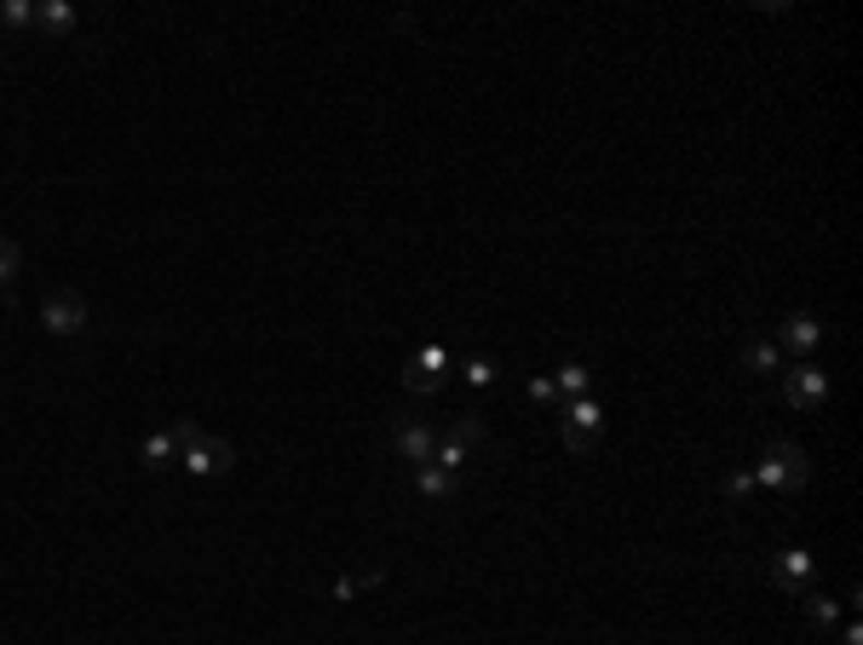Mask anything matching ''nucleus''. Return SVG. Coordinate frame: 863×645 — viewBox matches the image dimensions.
Segmentation results:
<instances>
[{
  "instance_id": "nucleus-4",
  "label": "nucleus",
  "mask_w": 863,
  "mask_h": 645,
  "mask_svg": "<svg viewBox=\"0 0 863 645\" xmlns=\"http://www.w3.org/2000/svg\"><path fill=\"white\" fill-rule=\"evenodd\" d=\"M449 369H456V358H449V346H421L415 358L403 364V387L415 392V398H431V392H444Z\"/></svg>"
},
{
  "instance_id": "nucleus-11",
  "label": "nucleus",
  "mask_w": 863,
  "mask_h": 645,
  "mask_svg": "<svg viewBox=\"0 0 863 645\" xmlns=\"http://www.w3.org/2000/svg\"><path fill=\"white\" fill-rule=\"evenodd\" d=\"M409 479H415V491H421L426 502H444V496H456V484H461L456 473H444V467H431V461H426V467H409Z\"/></svg>"
},
{
  "instance_id": "nucleus-16",
  "label": "nucleus",
  "mask_w": 863,
  "mask_h": 645,
  "mask_svg": "<svg viewBox=\"0 0 863 645\" xmlns=\"http://www.w3.org/2000/svg\"><path fill=\"white\" fill-rule=\"evenodd\" d=\"M553 387H559V398H564V404H571V398H587V387H594V375H587V364H564Z\"/></svg>"
},
{
  "instance_id": "nucleus-1",
  "label": "nucleus",
  "mask_w": 863,
  "mask_h": 645,
  "mask_svg": "<svg viewBox=\"0 0 863 645\" xmlns=\"http://www.w3.org/2000/svg\"><path fill=\"white\" fill-rule=\"evenodd\" d=\"M806 479H812V461H806L801 444L771 438L760 450V467H755V491L760 496H794V491H806Z\"/></svg>"
},
{
  "instance_id": "nucleus-12",
  "label": "nucleus",
  "mask_w": 863,
  "mask_h": 645,
  "mask_svg": "<svg viewBox=\"0 0 863 645\" xmlns=\"http://www.w3.org/2000/svg\"><path fill=\"white\" fill-rule=\"evenodd\" d=\"M737 369H748V375H778V369H783V352L771 346V341H748V346L737 352Z\"/></svg>"
},
{
  "instance_id": "nucleus-14",
  "label": "nucleus",
  "mask_w": 863,
  "mask_h": 645,
  "mask_svg": "<svg viewBox=\"0 0 863 645\" xmlns=\"http://www.w3.org/2000/svg\"><path fill=\"white\" fill-rule=\"evenodd\" d=\"M840 611H847V599H829V594H806V622L812 629H840Z\"/></svg>"
},
{
  "instance_id": "nucleus-24",
  "label": "nucleus",
  "mask_w": 863,
  "mask_h": 645,
  "mask_svg": "<svg viewBox=\"0 0 863 645\" xmlns=\"http://www.w3.org/2000/svg\"><path fill=\"white\" fill-rule=\"evenodd\" d=\"M840 645H863V622H858V617L847 622V629H840Z\"/></svg>"
},
{
  "instance_id": "nucleus-19",
  "label": "nucleus",
  "mask_w": 863,
  "mask_h": 645,
  "mask_svg": "<svg viewBox=\"0 0 863 645\" xmlns=\"http://www.w3.org/2000/svg\"><path fill=\"white\" fill-rule=\"evenodd\" d=\"M495 375H502V364L484 358V352H479V358H461V381H467V387H490Z\"/></svg>"
},
{
  "instance_id": "nucleus-2",
  "label": "nucleus",
  "mask_w": 863,
  "mask_h": 645,
  "mask_svg": "<svg viewBox=\"0 0 863 645\" xmlns=\"http://www.w3.org/2000/svg\"><path fill=\"white\" fill-rule=\"evenodd\" d=\"M599 433H605V410L594 404V398H571V404H564V421H559L564 450H571V456H587V450L599 444Z\"/></svg>"
},
{
  "instance_id": "nucleus-5",
  "label": "nucleus",
  "mask_w": 863,
  "mask_h": 645,
  "mask_svg": "<svg viewBox=\"0 0 863 645\" xmlns=\"http://www.w3.org/2000/svg\"><path fill=\"white\" fill-rule=\"evenodd\" d=\"M41 323H47V335H81V329L93 323V306H87L76 288H58V295L41 300Z\"/></svg>"
},
{
  "instance_id": "nucleus-15",
  "label": "nucleus",
  "mask_w": 863,
  "mask_h": 645,
  "mask_svg": "<svg viewBox=\"0 0 863 645\" xmlns=\"http://www.w3.org/2000/svg\"><path fill=\"white\" fill-rule=\"evenodd\" d=\"M18 265H24V249L12 237H0V300L12 306V283H18Z\"/></svg>"
},
{
  "instance_id": "nucleus-6",
  "label": "nucleus",
  "mask_w": 863,
  "mask_h": 645,
  "mask_svg": "<svg viewBox=\"0 0 863 645\" xmlns=\"http://www.w3.org/2000/svg\"><path fill=\"white\" fill-rule=\"evenodd\" d=\"M179 467H185V473H196V479H219V473H231V467H237V450H231V438L202 433L196 444H185Z\"/></svg>"
},
{
  "instance_id": "nucleus-22",
  "label": "nucleus",
  "mask_w": 863,
  "mask_h": 645,
  "mask_svg": "<svg viewBox=\"0 0 863 645\" xmlns=\"http://www.w3.org/2000/svg\"><path fill=\"white\" fill-rule=\"evenodd\" d=\"M530 398H536L541 410H564V398H559V387H553V375H536V381H530Z\"/></svg>"
},
{
  "instance_id": "nucleus-20",
  "label": "nucleus",
  "mask_w": 863,
  "mask_h": 645,
  "mask_svg": "<svg viewBox=\"0 0 863 645\" xmlns=\"http://www.w3.org/2000/svg\"><path fill=\"white\" fill-rule=\"evenodd\" d=\"M386 576L380 571H369V576H346V583H334V599L340 606H346V599H357V594H369V588H380Z\"/></svg>"
},
{
  "instance_id": "nucleus-9",
  "label": "nucleus",
  "mask_w": 863,
  "mask_h": 645,
  "mask_svg": "<svg viewBox=\"0 0 863 645\" xmlns=\"http://www.w3.org/2000/svg\"><path fill=\"white\" fill-rule=\"evenodd\" d=\"M392 444H398V456H403L409 467H426L431 450H438V433L421 427V421H398V427H392Z\"/></svg>"
},
{
  "instance_id": "nucleus-7",
  "label": "nucleus",
  "mask_w": 863,
  "mask_h": 645,
  "mask_svg": "<svg viewBox=\"0 0 863 645\" xmlns=\"http://www.w3.org/2000/svg\"><path fill=\"white\" fill-rule=\"evenodd\" d=\"M817 341H824V323H817L812 311H789V318L778 323V335H771V346L789 352V358H801V364H812Z\"/></svg>"
},
{
  "instance_id": "nucleus-8",
  "label": "nucleus",
  "mask_w": 863,
  "mask_h": 645,
  "mask_svg": "<svg viewBox=\"0 0 863 645\" xmlns=\"http://www.w3.org/2000/svg\"><path fill=\"white\" fill-rule=\"evenodd\" d=\"M812 576H817V560H812L806 548H783V553H771V583H778L783 594L806 599V594H812Z\"/></svg>"
},
{
  "instance_id": "nucleus-18",
  "label": "nucleus",
  "mask_w": 863,
  "mask_h": 645,
  "mask_svg": "<svg viewBox=\"0 0 863 645\" xmlns=\"http://www.w3.org/2000/svg\"><path fill=\"white\" fill-rule=\"evenodd\" d=\"M444 438H456V444H467V450H479V444H484V421H479V415H456V421L444 427Z\"/></svg>"
},
{
  "instance_id": "nucleus-23",
  "label": "nucleus",
  "mask_w": 863,
  "mask_h": 645,
  "mask_svg": "<svg viewBox=\"0 0 863 645\" xmlns=\"http://www.w3.org/2000/svg\"><path fill=\"white\" fill-rule=\"evenodd\" d=\"M720 491L732 496V502H748V496H760V491H755V473H725V484H720Z\"/></svg>"
},
{
  "instance_id": "nucleus-3",
  "label": "nucleus",
  "mask_w": 863,
  "mask_h": 645,
  "mask_svg": "<svg viewBox=\"0 0 863 645\" xmlns=\"http://www.w3.org/2000/svg\"><path fill=\"white\" fill-rule=\"evenodd\" d=\"M783 404H789V410H801V415L824 410V404H829V369H817V364H794V369H783Z\"/></svg>"
},
{
  "instance_id": "nucleus-10",
  "label": "nucleus",
  "mask_w": 863,
  "mask_h": 645,
  "mask_svg": "<svg viewBox=\"0 0 863 645\" xmlns=\"http://www.w3.org/2000/svg\"><path fill=\"white\" fill-rule=\"evenodd\" d=\"M179 456H185V444H179L173 427H168V433H150L145 450H139V461L150 467V473H168V467H179Z\"/></svg>"
},
{
  "instance_id": "nucleus-13",
  "label": "nucleus",
  "mask_w": 863,
  "mask_h": 645,
  "mask_svg": "<svg viewBox=\"0 0 863 645\" xmlns=\"http://www.w3.org/2000/svg\"><path fill=\"white\" fill-rule=\"evenodd\" d=\"M35 24L47 30V35H76V7H70V0H41Z\"/></svg>"
},
{
  "instance_id": "nucleus-17",
  "label": "nucleus",
  "mask_w": 863,
  "mask_h": 645,
  "mask_svg": "<svg viewBox=\"0 0 863 645\" xmlns=\"http://www.w3.org/2000/svg\"><path fill=\"white\" fill-rule=\"evenodd\" d=\"M467 456H472L467 444H456V438H444V433H438V450H431V467H444V473H456V479H461Z\"/></svg>"
},
{
  "instance_id": "nucleus-21",
  "label": "nucleus",
  "mask_w": 863,
  "mask_h": 645,
  "mask_svg": "<svg viewBox=\"0 0 863 645\" xmlns=\"http://www.w3.org/2000/svg\"><path fill=\"white\" fill-rule=\"evenodd\" d=\"M0 24H7V30H30L35 24V0H7V7H0Z\"/></svg>"
}]
</instances>
